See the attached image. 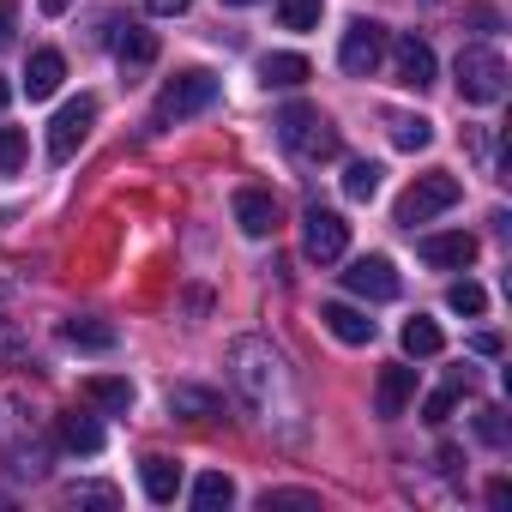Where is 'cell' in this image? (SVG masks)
<instances>
[{
    "mask_svg": "<svg viewBox=\"0 0 512 512\" xmlns=\"http://www.w3.org/2000/svg\"><path fill=\"white\" fill-rule=\"evenodd\" d=\"M67 500H73V506H115L121 494H115L109 482H73V488H67Z\"/></svg>",
    "mask_w": 512,
    "mask_h": 512,
    "instance_id": "cell-32",
    "label": "cell"
},
{
    "mask_svg": "<svg viewBox=\"0 0 512 512\" xmlns=\"http://www.w3.org/2000/svg\"><path fill=\"white\" fill-rule=\"evenodd\" d=\"M235 223H241V235H253V241L272 235V229H278V199H272L266 187H241V193H235Z\"/></svg>",
    "mask_w": 512,
    "mask_h": 512,
    "instance_id": "cell-13",
    "label": "cell"
},
{
    "mask_svg": "<svg viewBox=\"0 0 512 512\" xmlns=\"http://www.w3.org/2000/svg\"><path fill=\"white\" fill-rule=\"evenodd\" d=\"M260 506H266V512H272V506H320V500H314V494H308V488H278V494H272V488H266V500H260Z\"/></svg>",
    "mask_w": 512,
    "mask_h": 512,
    "instance_id": "cell-34",
    "label": "cell"
},
{
    "mask_svg": "<svg viewBox=\"0 0 512 512\" xmlns=\"http://www.w3.org/2000/svg\"><path fill=\"white\" fill-rule=\"evenodd\" d=\"M302 247H308L314 266H332V260H344V247H350V223L338 211H326V205H308L302 211Z\"/></svg>",
    "mask_w": 512,
    "mask_h": 512,
    "instance_id": "cell-7",
    "label": "cell"
},
{
    "mask_svg": "<svg viewBox=\"0 0 512 512\" xmlns=\"http://www.w3.org/2000/svg\"><path fill=\"white\" fill-rule=\"evenodd\" d=\"M344 290L362 296V302H398L404 278H398V266L386 260V253H362V260L344 272Z\"/></svg>",
    "mask_w": 512,
    "mask_h": 512,
    "instance_id": "cell-9",
    "label": "cell"
},
{
    "mask_svg": "<svg viewBox=\"0 0 512 512\" xmlns=\"http://www.w3.org/2000/svg\"><path fill=\"white\" fill-rule=\"evenodd\" d=\"M380 61H386V25H380V19H350V31H344V43H338V67H344L350 79H374Z\"/></svg>",
    "mask_w": 512,
    "mask_h": 512,
    "instance_id": "cell-5",
    "label": "cell"
},
{
    "mask_svg": "<svg viewBox=\"0 0 512 512\" xmlns=\"http://www.w3.org/2000/svg\"><path fill=\"white\" fill-rule=\"evenodd\" d=\"M278 145H284L296 163H332V157L344 151L332 115H320L314 103H290V109L278 115Z\"/></svg>",
    "mask_w": 512,
    "mask_h": 512,
    "instance_id": "cell-2",
    "label": "cell"
},
{
    "mask_svg": "<svg viewBox=\"0 0 512 512\" xmlns=\"http://www.w3.org/2000/svg\"><path fill=\"white\" fill-rule=\"evenodd\" d=\"M392 145L398 151H428L434 145V121L428 115H392Z\"/></svg>",
    "mask_w": 512,
    "mask_h": 512,
    "instance_id": "cell-25",
    "label": "cell"
},
{
    "mask_svg": "<svg viewBox=\"0 0 512 512\" xmlns=\"http://www.w3.org/2000/svg\"><path fill=\"white\" fill-rule=\"evenodd\" d=\"M145 7H151V13H157V19H181V13H187V7H193V0H145Z\"/></svg>",
    "mask_w": 512,
    "mask_h": 512,
    "instance_id": "cell-36",
    "label": "cell"
},
{
    "mask_svg": "<svg viewBox=\"0 0 512 512\" xmlns=\"http://www.w3.org/2000/svg\"><path fill=\"white\" fill-rule=\"evenodd\" d=\"M458 97L464 103H500L506 97V61L494 49H464L458 55Z\"/></svg>",
    "mask_w": 512,
    "mask_h": 512,
    "instance_id": "cell-6",
    "label": "cell"
},
{
    "mask_svg": "<svg viewBox=\"0 0 512 512\" xmlns=\"http://www.w3.org/2000/svg\"><path fill=\"white\" fill-rule=\"evenodd\" d=\"M19 362H25V338L13 320H0V368H19Z\"/></svg>",
    "mask_w": 512,
    "mask_h": 512,
    "instance_id": "cell-33",
    "label": "cell"
},
{
    "mask_svg": "<svg viewBox=\"0 0 512 512\" xmlns=\"http://www.w3.org/2000/svg\"><path fill=\"white\" fill-rule=\"evenodd\" d=\"M61 446H67V452H85V458L103 452V422H97V416H79V410L61 416Z\"/></svg>",
    "mask_w": 512,
    "mask_h": 512,
    "instance_id": "cell-21",
    "label": "cell"
},
{
    "mask_svg": "<svg viewBox=\"0 0 512 512\" xmlns=\"http://www.w3.org/2000/svg\"><path fill=\"white\" fill-rule=\"evenodd\" d=\"M464 392H470V368H452V374H446V386H440V392H428L422 422H434V428H440V422H452V410H458V398H464Z\"/></svg>",
    "mask_w": 512,
    "mask_h": 512,
    "instance_id": "cell-20",
    "label": "cell"
},
{
    "mask_svg": "<svg viewBox=\"0 0 512 512\" xmlns=\"http://www.w3.org/2000/svg\"><path fill=\"white\" fill-rule=\"evenodd\" d=\"M229 500H235V482H229L223 470H205V476L193 482V506H199V512H223Z\"/></svg>",
    "mask_w": 512,
    "mask_h": 512,
    "instance_id": "cell-26",
    "label": "cell"
},
{
    "mask_svg": "<svg viewBox=\"0 0 512 512\" xmlns=\"http://www.w3.org/2000/svg\"><path fill=\"white\" fill-rule=\"evenodd\" d=\"M398 344H404V356H440L446 350V338H440V326L434 320H404V332H398Z\"/></svg>",
    "mask_w": 512,
    "mask_h": 512,
    "instance_id": "cell-24",
    "label": "cell"
},
{
    "mask_svg": "<svg viewBox=\"0 0 512 512\" xmlns=\"http://www.w3.org/2000/svg\"><path fill=\"white\" fill-rule=\"evenodd\" d=\"M278 25L284 31H314L320 25V0H278Z\"/></svg>",
    "mask_w": 512,
    "mask_h": 512,
    "instance_id": "cell-29",
    "label": "cell"
},
{
    "mask_svg": "<svg viewBox=\"0 0 512 512\" xmlns=\"http://www.w3.org/2000/svg\"><path fill=\"white\" fill-rule=\"evenodd\" d=\"M217 79L205 73V67H187V73H175L163 91H157V109H151V121L157 127H169V121H187V115H205L211 103H217Z\"/></svg>",
    "mask_w": 512,
    "mask_h": 512,
    "instance_id": "cell-3",
    "label": "cell"
},
{
    "mask_svg": "<svg viewBox=\"0 0 512 512\" xmlns=\"http://www.w3.org/2000/svg\"><path fill=\"white\" fill-rule=\"evenodd\" d=\"M392 79H398L404 91H428V85H434V49H428L416 31L392 43Z\"/></svg>",
    "mask_w": 512,
    "mask_h": 512,
    "instance_id": "cell-10",
    "label": "cell"
},
{
    "mask_svg": "<svg viewBox=\"0 0 512 512\" xmlns=\"http://www.w3.org/2000/svg\"><path fill=\"white\" fill-rule=\"evenodd\" d=\"M314 67H308V55H266L260 61V79L266 85H278V91H290V85H302Z\"/></svg>",
    "mask_w": 512,
    "mask_h": 512,
    "instance_id": "cell-22",
    "label": "cell"
},
{
    "mask_svg": "<svg viewBox=\"0 0 512 512\" xmlns=\"http://www.w3.org/2000/svg\"><path fill=\"white\" fill-rule=\"evenodd\" d=\"M67 7H73V0H43V13H49V19H61Z\"/></svg>",
    "mask_w": 512,
    "mask_h": 512,
    "instance_id": "cell-38",
    "label": "cell"
},
{
    "mask_svg": "<svg viewBox=\"0 0 512 512\" xmlns=\"http://www.w3.org/2000/svg\"><path fill=\"white\" fill-rule=\"evenodd\" d=\"M61 79H67L61 49H37V55H31V67H25V97H31V103H49V97L61 91Z\"/></svg>",
    "mask_w": 512,
    "mask_h": 512,
    "instance_id": "cell-14",
    "label": "cell"
},
{
    "mask_svg": "<svg viewBox=\"0 0 512 512\" xmlns=\"http://www.w3.org/2000/svg\"><path fill=\"white\" fill-rule=\"evenodd\" d=\"M7 97H13V85H7V79H0V109H7Z\"/></svg>",
    "mask_w": 512,
    "mask_h": 512,
    "instance_id": "cell-39",
    "label": "cell"
},
{
    "mask_svg": "<svg viewBox=\"0 0 512 512\" xmlns=\"http://www.w3.org/2000/svg\"><path fill=\"white\" fill-rule=\"evenodd\" d=\"M476 440L482 446H506V410L500 404H482L476 410Z\"/></svg>",
    "mask_w": 512,
    "mask_h": 512,
    "instance_id": "cell-30",
    "label": "cell"
},
{
    "mask_svg": "<svg viewBox=\"0 0 512 512\" xmlns=\"http://www.w3.org/2000/svg\"><path fill=\"white\" fill-rule=\"evenodd\" d=\"M410 398H416V368H380V380H374V416H404L410 410Z\"/></svg>",
    "mask_w": 512,
    "mask_h": 512,
    "instance_id": "cell-12",
    "label": "cell"
},
{
    "mask_svg": "<svg viewBox=\"0 0 512 512\" xmlns=\"http://www.w3.org/2000/svg\"><path fill=\"white\" fill-rule=\"evenodd\" d=\"M13 31H19V7H13V0H0V49L13 43Z\"/></svg>",
    "mask_w": 512,
    "mask_h": 512,
    "instance_id": "cell-35",
    "label": "cell"
},
{
    "mask_svg": "<svg viewBox=\"0 0 512 512\" xmlns=\"http://www.w3.org/2000/svg\"><path fill=\"white\" fill-rule=\"evenodd\" d=\"M416 253L428 266H440V272H464L470 260H476V235H464V229H446V235H422L416 241Z\"/></svg>",
    "mask_w": 512,
    "mask_h": 512,
    "instance_id": "cell-11",
    "label": "cell"
},
{
    "mask_svg": "<svg viewBox=\"0 0 512 512\" xmlns=\"http://www.w3.org/2000/svg\"><path fill=\"white\" fill-rule=\"evenodd\" d=\"M61 338H67L73 350H115V326H109V320H67Z\"/></svg>",
    "mask_w": 512,
    "mask_h": 512,
    "instance_id": "cell-23",
    "label": "cell"
},
{
    "mask_svg": "<svg viewBox=\"0 0 512 512\" xmlns=\"http://www.w3.org/2000/svg\"><path fill=\"white\" fill-rule=\"evenodd\" d=\"M446 308H452V314H464V320H476V314H488V290L464 278V284H452V290H446Z\"/></svg>",
    "mask_w": 512,
    "mask_h": 512,
    "instance_id": "cell-28",
    "label": "cell"
},
{
    "mask_svg": "<svg viewBox=\"0 0 512 512\" xmlns=\"http://www.w3.org/2000/svg\"><path fill=\"white\" fill-rule=\"evenodd\" d=\"M223 7H253V0H223Z\"/></svg>",
    "mask_w": 512,
    "mask_h": 512,
    "instance_id": "cell-40",
    "label": "cell"
},
{
    "mask_svg": "<svg viewBox=\"0 0 512 512\" xmlns=\"http://www.w3.org/2000/svg\"><path fill=\"white\" fill-rule=\"evenodd\" d=\"M91 127H97V103H91V97L61 103V109H55V121H49V157H55V163H67V157L91 139Z\"/></svg>",
    "mask_w": 512,
    "mask_h": 512,
    "instance_id": "cell-8",
    "label": "cell"
},
{
    "mask_svg": "<svg viewBox=\"0 0 512 512\" xmlns=\"http://www.w3.org/2000/svg\"><path fill=\"white\" fill-rule=\"evenodd\" d=\"M470 350H476V356H500V338H494V332H476Z\"/></svg>",
    "mask_w": 512,
    "mask_h": 512,
    "instance_id": "cell-37",
    "label": "cell"
},
{
    "mask_svg": "<svg viewBox=\"0 0 512 512\" xmlns=\"http://www.w3.org/2000/svg\"><path fill=\"white\" fill-rule=\"evenodd\" d=\"M458 193H464V181L452 175V169H428V175H416L410 187H404V199H398V223H428V217H440V211H452L458 205Z\"/></svg>",
    "mask_w": 512,
    "mask_h": 512,
    "instance_id": "cell-4",
    "label": "cell"
},
{
    "mask_svg": "<svg viewBox=\"0 0 512 512\" xmlns=\"http://www.w3.org/2000/svg\"><path fill=\"white\" fill-rule=\"evenodd\" d=\"M79 398H85L91 410L127 416V410H133V380H121V374H91V380L79 386Z\"/></svg>",
    "mask_w": 512,
    "mask_h": 512,
    "instance_id": "cell-16",
    "label": "cell"
},
{
    "mask_svg": "<svg viewBox=\"0 0 512 512\" xmlns=\"http://www.w3.org/2000/svg\"><path fill=\"white\" fill-rule=\"evenodd\" d=\"M25 133L19 127H0V175H13V169H25Z\"/></svg>",
    "mask_w": 512,
    "mask_h": 512,
    "instance_id": "cell-31",
    "label": "cell"
},
{
    "mask_svg": "<svg viewBox=\"0 0 512 512\" xmlns=\"http://www.w3.org/2000/svg\"><path fill=\"white\" fill-rule=\"evenodd\" d=\"M380 175H386V169H380V163H368V157H362V163H350V169H344V199L368 205V199L380 193Z\"/></svg>",
    "mask_w": 512,
    "mask_h": 512,
    "instance_id": "cell-27",
    "label": "cell"
},
{
    "mask_svg": "<svg viewBox=\"0 0 512 512\" xmlns=\"http://www.w3.org/2000/svg\"><path fill=\"white\" fill-rule=\"evenodd\" d=\"M169 416L211 422V416H223V404H217V392H205V386H169Z\"/></svg>",
    "mask_w": 512,
    "mask_h": 512,
    "instance_id": "cell-19",
    "label": "cell"
},
{
    "mask_svg": "<svg viewBox=\"0 0 512 512\" xmlns=\"http://www.w3.org/2000/svg\"><path fill=\"white\" fill-rule=\"evenodd\" d=\"M320 326H326L338 344H374V320H368L362 308H350V302H326V308H320Z\"/></svg>",
    "mask_w": 512,
    "mask_h": 512,
    "instance_id": "cell-15",
    "label": "cell"
},
{
    "mask_svg": "<svg viewBox=\"0 0 512 512\" xmlns=\"http://www.w3.org/2000/svg\"><path fill=\"white\" fill-rule=\"evenodd\" d=\"M139 482H145V494H151L157 506H169V500L181 494V464H175V458H163V452H151V458L139 464Z\"/></svg>",
    "mask_w": 512,
    "mask_h": 512,
    "instance_id": "cell-17",
    "label": "cell"
},
{
    "mask_svg": "<svg viewBox=\"0 0 512 512\" xmlns=\"http://www.w3.org/2000/svg\"><path fill=\"white\" fill-rule=\"evenodd\" d=\"M115 61H121V67H151V61H157V31H145V25H115Z\"/></svg>",
    "mask_w": 512,
    "mask_h": 512,
    "instance_id": "cell-18",
    "label": "cell"
},
{
    "mask_svg": "<svg viewBox=\"0 0 512 512\" xmlns=\"http://www.w3.org/2000/svg\"><path fill=\"white\" fill-rule=\"evenodd\" d=\"M229 374H235V392L253 404L260 422H284L296 434V416H302V398H296V380L284 368V356L266 344V338H235L229 350Z\"/></svg>",
    "mask_w": 512,
    "mask_h": 512,
    "instance_id": "cell-1",
    "label": "cell"
}]
</instances>
